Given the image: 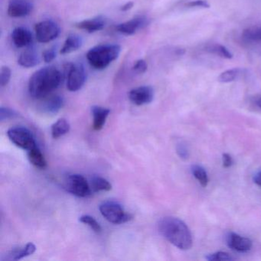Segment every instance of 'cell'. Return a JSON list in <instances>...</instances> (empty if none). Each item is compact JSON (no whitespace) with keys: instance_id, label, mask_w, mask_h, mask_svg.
Returning <instances> with one entry per match:
<instances>
[{"instance_id":"cell-6","label":"cell","mask_w":261,"mask_h":261,"mask_svg":"<svg viewBox=\"0 0 261 261\" xmlns=\"http://www.w3.org/2000/svg\"><path fill=\"white\" fill-rule=\"evenodd\" d=\"M36 39L41 43H48L55 40L60 34V27L53 20H44L35 27Z\"/></svg>"},{"instance_id":"cell-4","label":"cell","mask_w":261,"mask_h":261,"mask_svg":"<svg viewBox=\"0 0 261 261\" xmlns=\"http://www.w3.org/2000/svg\"><path fill=\"white\" fill-rule=\"evenodd\" d=\"M101 215L112 224H124L132 219V215L126 213L123 207L115 201H108L100 205Z\"/></svg>"},{"instance_id":"cell-22","label":"cell","mask_w":261,"mask_h":261,"mask_svg":"<svg viewBox=\"0 0 261 261\" xmlns=\"http://www.w3.org/2000/svg\"><path fill=\"white\" fill-rule=\"evenodd\" d=\"M69 123L65 119H59L51 126V135L54 139H58L69 132Z\"/></svg>"},{"instance_id":"cell-31","label":"cell","mask_w":261,"mask_h":261,"mask_svg":"<svg viewBox=\"0 0 261 261\" xmlns=\"http://www.w3.org/2000/svg\"><path fill=\"white\" fill-rule=\"evenodd\" d=\"M186 6L189 8H210V4H208L207 0H192V1L187 3Z\"/></svg>"},{"instance_id":"cell-10","label":"cell","mask_w":261,"mask_h":261,"mask_svg":"<svg viewBox=\"0 0 261 261\" xmlns=\"http://www.w3.org/2000/svg\"><path fill=\"white\" fill-rule=\"evenodd\" d=\"M154 98V90L150 86H141L131 90L129 92V99L137 106L148 105Z\"/></svg>"},{"instance_id":"cell-37","label":"cell","mask_w":261,"mask_h":261,"mask_svg":"<svg viewBox=\"0 0 261 261\" xmlns=\"http://www.w3.org/2000/svg\"><path fill=\"white\" fill-rule=\"evenodd\" d=\"M253 181L258 186L261 188V172H258V173L254 175Z\"/></svg>"},{"instance_id":"cell-33","label":"cell","mask_w":261,"mask_h":261,"mask_svg":"<svg viewBox=\"0 0 261 261\" xmlns=\"http://www.w3.org/2000/svg\"><path fill=\"white\" fill-rule=\"evenodd\" d=\"M56 55H57V51H56V46L51 47L49 49H47L42 54L44 62H46V63H50L56 59Z\"/></svg>"},{"instance_id":"cell-17","label":"cell","mask_w":261,"mask_h":261,"mask_svg":"<svg viewBox=\"0 0 261 261\" xmlns=\"http://www.w3.org/2000/svg\"><path fill=\"white\" fill-rule=\"evenodd\" d=\"M64 98L59 95L51 96L46 100H44L41 105V109L44 113L47 114H57L64 106Z\"/></svg>"},{"instance_id":"cell-21","label":"cell","mask_w":261,"mask_h":261,"mask_svg":"<svg viewBox=\"0 0 261 261\" xmlns=\"http://www.w3.org/2000/svg\"><path fill=\"white\" fill-rule=\"evenodd\" d=\"M204 49L207 53L219 56L223 59H233V54L230 53V50L226 48L224 45H220V44H211V45H207Z\"/></svg>"},{"instance_id":"cell-18","label":"cell","mask_w":261,"mask_h":261,"mask_svg":"<svg viewBox=\"0 0 261 261\" xmlns=\"http://www.w3.org/2000/svg\"><path fill=\"white\" fill-rule=\"evenodd\" d=\"M94 122H93V128L94 130H100L106 123L107 118L109 116L110 111L108 108H102L100 106H94L91 108Z\"/></svg>"},{"instance_id":"cell-14","label":"cell","mask_w":261,"mask_h":261,"mask_svg":"<svg viewBox=\"0 0 261 261\" xmlns=\"http://www.w3.org/2000/svg\"><path fill=\"white\" fill-rule=\"evenodd\" d=\"M39 62H40V57L39 53L37 50L31 45L21 53L18 59L19 65L25 68L37 66Z\"/></svg>"},{"instance_id":"cell-11","label":"cell","mask_w":261,"mask_h":261,"mask_svg":"<svg viewBox=\"0 0 261 261\" xmlns=\"http://www.w3.org/2000/svg\"><path fill=\"white\" fill-rule=\"evenodd\" d=\"M33 5L28 0H10L7 13L13 18L25 17L32 13Z\"/></svg>"},{"instance_id":"cell-15","label":"cell","mask_w":261,"mask_h":261,"mask_svg":"<svg viewBox=\"0 0 261 261\" xmlns=\"http://www.w3.org/2000/svg\"><path fill=\"white\" fill-rule=\"evenodd\" d=\"M12 39L17 48L29 47L33 43V35L25 27H17L12 33Z\"/></svg>"},{"instance_id":"cell-23","label":"cell","mask_w":261,"mask_h":261,"mask_svg":"<svg viewBox=\"0 0 261 261\" xmlns=\"http://www.w3.org/2000/svg\"><path fill=\"white\" fill-rule=\"evenodd\" d=\"M242 72L243 70L239 68L227 70V71H224L220 74L218 79V82L224 84L234 82L241 76Z\"/></svg>"},{"instance_id":"cell-25","label":"cell","mask_w":261,"mask_h":261,"mask_svg":"<svg viewBox=\"0 0 261 261\" xmlns=\"http://www.w3.org/2000/svg\"><path fill=\"white\" fill-rule=\"evenodd\" d=\"M243 38L248 41H261V25L249 27L243 32Z\"/></svg>"},{"instance_id":"cell-24","label":"cell","mask_w":261,"mask_h":261,"mask_svg":"<svg viewBox=\"0 0 261 261\" xmlns=\"http://www.w3.org/2000/svg\"><path fill=\"white\" fill-rule=\"evenodd\" d=\"M91 188L93 192H98L101 191H110L112 189L111 183L100 176H94L91 179Z\"/></svg>"},{"instance_id":"cell-35","label":"cell","mask_w":261,"mask_h":261,"mask_svg":"<svg viewBox=\"0 0 261 261\" xmlns=\"http://www.w3.org/2000/svg\"><path fill=\"white\" fill-rule=\"evenodd\" d=\"M222 160L223 166L224 168L230 167L233 165V160H232V157L229 154H223Z\"/></svg>"},{"instance_id":"cell-9","label":"cell","mask_w":261,"mask_h":261,"mask_svg":"<svg viewBox=\"0 0 261 261\" xmlns=\"http://www.w3.org/2000/svg\"><path fill=\"white\" fill-rule=\"evenodd\" d=\"M150 23V20L146 16H137L130 20L119 24L116 27V30L124 36H133L137 32L143 30Z\"/></svg>"},{"instance_id":"cell-16","label":"cell","mask_w":261,"mask_h":261,"mask_svg":"<svg viewBox=\"0 0 261 261\" xmlns=\"http://www.w3.org/2000/svg\"><path fill=\"white\" fill-rule=\"evenodd\" d=\"M36 247L33 243H28L23 247H16L9 251L3 260H18L30 256L36 252Z\"/></svg>"},{"instance_id":"cell-36","label":"cell","mask_w":261,"mask_h":261,"mask_svg":"<svg viewBox=\"0 0 261 261\" xmlns=\"http://www.w3.org/2000/svg\"><path fill=\"white\" fill-rule=\"evenodd\" d=\"M134 3L129 1V2H127L126 4H125L124 5L122 6L121 8H120V10L123 12L128 11V10H131V9L134 7Z\"/></svg>"},{"instance_id":"cell-13","label":"cell","mask_w":261,"mask_h":261,"mask_svg":"<svg viewBox=\"0 0 261 261\" xmlns=\"http://www.w3.org/2000/svg\"><path fill=\"white\" fill-rule=\"evenodd\" d=\"M107 23L108 19L105 16H98L92 19H85L82 22H77L76 27L80 30H85L88 33H94L103 30Z\"/></svg>"},{"instance_id":"cell-28","label":"cell","mask_w":261,"mask_h":261,"mask_svg":"<svg viewBox=\"0 0 261 261\" xmlns=\"http://www.w3.org/2000/svg\"><path fill=\"white\" fill-rule=\"evenodd\" d=\"M206 259L209 261H229L233 260V258L229 253L226 252H217L207 255L205 257Z\"/></svg>"},{"instance_id":"cell-7","label":"cell","mask_w":261,"mask_h":261,"mask_svg":"<svg viewBox=\"0 0 261 261\" xmlns=\"http://www.w3.org/2000/svg\"><path fill=\"white\" fill-rule=\"evenodd\" d=\"M87 80V73L83 65L74 64L68 68L67 88L71 92L82 89Z\"/></svg>"},{"instance_id":"cell-29","label":"cell","mask_w":261,"mask_h":261,"mask_svg":"<svg viewBox=\"0 0 261 261\" xmlns=\"http://www.w3.org/2000/svg\"><path fill=\"white\" fill-rule=\"evenodd\" d=\"M11 70L9 67L3 66L0 71V85L5 87L8 85L11 79Z\"/></svg>"},{"instance_id":"cell-1","label":"cell","mask_w":261,"mask_h":261,"mask_svg":"<svg viewBox=\"0 0 261 261\" xmlns=\"http://www.w3.org/2000/svg\"><path fill=\"white\" fill-rule=\"evenodd\" d=\"M62 80V72L56 67H45L30 77L29 92L33 98H45L60 86Z\"/></svg>"},{"instance_id":"cell-2","label":"cell","mask_w":261,"mask_h":261,"mask_svg":"<svg viewBox=\"0 0 261 261\" xmlns=\"http://www.w3.org/2000/svg\"><path fill=\"white\" fill-rule=\"evenodd\" d=\"M158 227L160 233L180 250H187L192 247V233L186 223L179 218L165 217L160 220Z\"/></svg>"},{"instance_id":"cell-32","label":"cell","mask_w":261,"mask_h":261,"mask_svg":"<svg viewBox=\"0 0 261 261\" xmlns=\"http://www.w3.org/2000/svg\"><path fill=\"white\" fill-rule=\"evenodd\" d=\"M148 65L146 61L143 59L137 60L133 66V71L137 74H143L147 71Z\"/></svg>"},{"instance_id":"cell-38","label":"cell","mask_w":261,"mask_h":261,"mask_svg":"<svg viewBox=\"0 0 261 261\" xmlns=\"http://www.w3.org/2000/svg\"><path fill=\"white\" fill-rule=\"evenodd\" d=\"M257 105L261 108V98L257 100Z\"/></svg>"},{"instance_id":"cell-27","label":"cell","mask_w":261,"mask_h":261,"mask_svg":"<svg viewBox=\"0 0 261 261\" xmlns=\"http://www.w3.org/2000/svg\"><path fill=\"white\" fill-rule=\"evenodd\" d=\"M79 221L83 224L89 226L96 233H100V231H101V227H100V224L90 215H83V216L81 217Z\"/></svg>"},{"instance_id":"cell-20","label":"cell","mask_w":261,"mask_h":261,"mask_svg":"<svg viewBox=\"0 0 261 261\" xmlns=\"http://www.w3.org/2000/svg\"><path fill=\"white\" fill-rule=\"evenodd\" d=\"M28 157L30 163L39 169H45L47 162L42 152L37 146L28 151Z\"/></svg>"},{"instance_id":"cell-8","label":"cell","mask_w":261,"mask_h":261,"mask_svg":"<svg viewBox=\"0 0 261 261\" xmlns=\"http://www.w3.org/2000/svg\"><path fill=\"white\" fill-rule=\"evenodd\" d=\"M67 190L77 197H88L91 195V188L85 177L79 174L69 175L65 185Z\"/></svg>"},{"instance_id":"cell-34","label":"cell","mask_w":261,"mask_h":261,"mask_svg":"<svg viewBox=\"0 0 261 261\" xmlns=\"http://www.w3.org/2000/svg\"><path fill=\"white\" fill-rule=\"evenodd\" d=\"M176 152L178 154V156L183 160H186L189 159V149L186 147V145L182 144V143H179L176 146Z\"/></svg>"},{"instance_id":"cell-12","label":"cell","mask_w":261,"mask_h":261,"mask_svg":"<svg viewBox=\"0 0 261 261\" xmlns=\"http://www.w3.org/2000/svg\"><path fill=\"white\" fill-rule=\"evenodd\" d=\"M226 242L230 248L241 253L249 251L253 245L251 240L233 232H230L227 235Z\"/></svg>"},{"instance_id":"cell-19","label":"cell","mask_w":261,"mask_h":261,"mask_svg":"<svg viewBox=\"0 0 261 261\" xmlns=\"http://www.w3.org/2000/svg\"><path fill=\"white\" fill-rule=\"evenodd\" d=\"M83 45V39L75 34L69 35L67 37L63 47L61 49V54L66 55L77 51Z\"/></svg>"},{"instance_id":"cell-3","label":"cell","mask_w":261,"mask_h":261,"mask_svg":"<svg viewBox=\"0 0 261 261\" xmlns=\"http://www.w3.org/2000/svg\"><path fill=\"white\" fill-rule=\"evenodd\" d=\"M121 48L116 44H102L91 48L87 53V59L96 70L108 68L120 56Z\"/></svg>"},{"instance_id":"cell-30","label":"cell","mask_w":261,"mask_h":261,"mask_svg":"<svg viewBox=\"0 0 261 261\" xmlns=\"http://www.w3.org/2000/svg\"><path fill=\"white\" fill-rule=\"evenodd\" d=\"M17 117V113L13 110L9 108H4V107L0 108V120H1V121L10 120V119H13Z\"/></svg>"},{"instance_id":"cell-26","label":"cell","mask_w":261,"mask_h":261,"mask_svg":"<svg viewBox=\"0 0 261 261\" xmlns=\"http://www.w3.org/2000/svg\"><path fill=\"white\" fill-rule=\"evenodd\" d=\"M192 172L194 177L199 181L202 187H206L207 186L209 181L208 176H207V172L204 168L195 165V166H192Z\"/></svg>"},{"instance_id":"cell-5","label":"cell","mask_w":261,"mask_h":261,"mask_svg":"<svg viewBox=\"0 0 261 261\" xmlns=\"http://www.w3.org/2000/svg\"><path fill=\"white\" fill-rule=\"evenodd\" d=\"M7 135L16 146L25 150H30L37 146L33 134L27 128L22 126L11 128L7 132Z\"/></svg>"}]
</instances>
